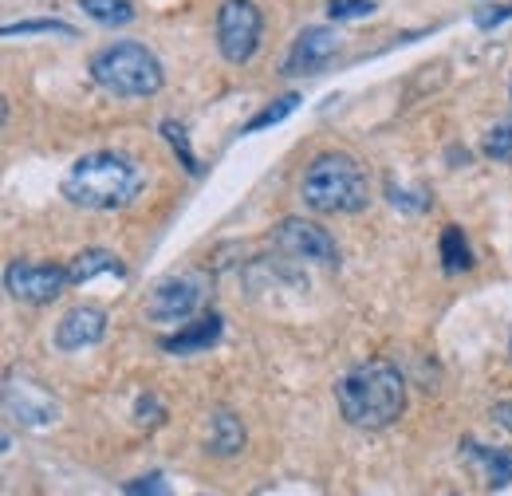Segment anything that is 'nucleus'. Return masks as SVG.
Instances as JSON below:
<instances>
[{
  "instance_id": "nucleus-11",
  "label": "nucleus",
  "mask_w": 512,
  "mask_h": 496,
  "mask_svg": "<svg viewBox=\"0 0 512 496\" xmlns=\"http://www.w3.org/2000/svg\"><path fill=\"white\" fill-rule=\"evenodd\" d=\"M107 335V315L99 308H71L56 327V347L60 351H83L103 343Z\"/></svg>"
},
{
  "instance_id": "nucleus-15",
  "label": "nucleus",
  "mask_w": 512,
  "mask_h": 496,
  "mask_svg": "<svg viewBox=\"0 0 512 496\" xmlns=\"http://www.w3.org/2000/svg\"><path fill=\"white\" fill-rule=\"evenodd\" d=\"M465 449H469L473 457H481L485 477H489V489L512 485V449H481L477 441H465Z\"/></svg>"
},
{
  "instance_id": "nucleus-16",
  "label": "nucleus",
  "mask_w": 512,
  "mask_h": 496,
  "mask_svg": "<svg viewBox=\"0 0 512 496\" xmlns=\"http://www.w3.org/2000/svg\"><path fill=\"white\" fill-rule=\"evenodd\" d=\"M79 8L103 28H123V24L134 20V4L130 0H79Z\"/></svg>"
},
{
  "instance_id": "nucleus-13",
  "label": "nucleus",
  "mask_w": 512,
  "mask_h": 496,
  "mask_svg": "<svg viewBox=\"0 0 512 496\" xmlns=\"http://www.w3.org/2000/svg\"><path fill=\"white\" fill-rule=\"evenodd\" d=\"M67 272H71V284H87V280H95V276H127V264L115 256V252H107V248H83L71 264H67Z\"/></svg>"
},
{
  "instance_id": "nucleus-3",
  "label": "nucleus",
  "mask_w": 512,
  "mask_h": 496,
  "mask_svg": "<svg viewBox=\"0 0 512 496\" xmlns=\"http://www.w3.org/2000/svg\"><path fill=\"white\" fill-rule=\"evenodd\" d=\"M300 197L316 213H363L371 201L367 170L351 154H320L300 182Z\"/></svg>"
},
{
  "instance_id": "nucleus-24",
  "label": "nucleus",
  "mask_w": 512,
  "mask_h": 496,
  "mask_svg": "<svg viewBox=\"0 0 512 496\" xmlns=\"http://www.w3.org/2000/svg\"><path fill=\"white\" fill-rule=\"evenodd\" d=\"M414 189H398V186H390V201L394 205H402V209H410V213H418V209H426L430 205V197H410Z\"/></svg>"
},
{
  "instance_id": "nucleus-18",
  "label": "nucleus",
  "mask_w": 512,
  "mask_h": 496,
  "mask_svg": "<svg viewBox=\"0 0 512 496\" xmlns=\"http://www.w3.org/2000/svg\"><path fill=\"white\" fill-rule=\"evenodd\" d=\"M300 107V95L296 91H288V95H280L276 103H268L264 111H256L253 119L245 123V134H256V130H264V126H276V123H284L292 111Z\"/></svg>"
},
{
  "instance_id": "nucleus-20",
  "label": "nucleus",
  "mask_w": 512,
  "mask_h": 496,
  "mask_svg": "<svg viewBox=\"0 0 512 496\" xmlns=\"http://www.w3.org/2000/svg\"><path fill=\"white\" fill-rule=\"evenodd\" d=\"M375 12V0H327L331 20H363Z\"/></svg>"
},
{
  "instance_id": "nucleus-12",
  "label": "nucleus",
  "mask_w": 512,
  "mask_h": 496,
  "mask_svg": "<svg viewBox=\"0 0 512 496\" xmlns=\"http://www.w3.org/2000/svg\"><path fill=\"white\" fill-rule=\"evenodd\" d=\"M225 335V319L217 315V311H205L201 319H190L178 335H170V339H162V351H170V355H193V351H209L217 339Z\"/></svg>"
},
{
  "instance_id": "nucleus-23",
  "label": "nucleus",
  "mask_w": 512,
  "mask_h": 496,
  "mask_svg": "<svg viewBox=\"0 0 512 496\" xmlns=\"http://www.w3.org/2000/svg\"><path fill=\"white\" fill-rule=\"evenodd\" d=\"M24 32H60V36H75L71 24H60V20H24V24H8L4 36H24Z\"/></svg>"
},
{
  "instance_id": "nucleus-22",
  "label": "nucleus",
  "mask_w": 512,
  "mask_h": 496,
  "mask_svg": "<svg viewBox=\"0 0 512 496\" xmlns=\"http://www.w3.org/2000/svg\"><path fill=\"white\" fill-rule=\"evenodd\" d=\"M162 134L170 138V146H174V150H182V162H186V170H190V174H197V158H193V150H190L186 126L174 123V119H166V123H162Z\"/></svg>"
},
{
  "instance_id": "nucleus-25",
  "label": "nucleus",
  "mask_w": 512,
  "mask_h": 496,
  "mask_svg": "<svg viewBox=\"0 0 512 496\" xmlns=\"http://www.w3.org/2000/svg\"><path fill=\"white\" fill-rule=\"evenodd\" d=\"M493 422L512 430V402H497V406H493Z\"/></svg>"
},
{
  "instance_id": "nucleus-5",
  "label": "nucleus",
  "mask_w": 512,
  "mask_h": 496,
  "mask_svg": "<svg viewBox=\"0 0 512 496\" xmlns=\"http://www.w3.org/2000/svg\"><path fill=\"white\" fill-rule=\"evenodd\" d=\"M264 36V16L256 0H221L217 8V48L229 63H249Z\"/></svg>"
},
{
  "instance_id": "nucleus-8",
  "label": "nucleus",
  "mask_w": 512,
  "mask_h": 496,
  "mask_svg": "<svg viewBox=\"0 0 512 496\" xmlns=\"http://www.w3.org/2000/svg\"><path fill=\"white\" fill-rule=\"evenodd\" d=\"M272 241H276V248H280L284 256H292V260H304V264H323V268L339 264V245H335V237H331L323 225H316V221H304V217H284V221L276 225Z\"/></svg>"
},
{
  "instance_id": "nucleus-19",
  "label": "nucleus",
  "mask_w": 512,
  "mask_h": 496,
  "mask_svg": "<svg viewBox=\"0 0 512 496\" xmlns=\"http://www.w3.org/2000/svg\"><path fill=\"white\" fill-rule=\"evenodd\" d=\"M481 150H485V158H493V162H505L512 166V123H497L485 138H481Z\"/></svg>"
},
{
  "instance_id": "nucleus-21",
  "label": "nucleus",
  "mask_w": 512,
  "mask_h": 496,
  "mask_svg": "<svg viewBox=\"0 0 512 496\" xmlns=\"http://www.w3.org/2000/svg\"><path fill=\"white\" fill-rule=\"evenodd\" d=\"M123 496H174L170 489V481L162 477V473H146V477H138V481H130Z\"/></svg>"
},
{
  "instance_id": "nucleus-7",
  "label": "nucleus",
  "mask_w": 512,
  "mask_h": 496,
  "mask_svg": "<svg viewBox=\"0 0 512 496\" xmlns=\"http://www.w3.org/2000/svg\"><path fill=\"white\" fill-rule=\"evenodd\" d=\"M71 284V272L60 264H36V260H12L4 268V288L12 300L24 304H52L64 296V288Z\"/></svg>"
},
{
  "instance_id": "nucleus-6",
  "label": "nucleus",
  "mask_w": 512,
  "mask_h": 496,
  "mask_svg": "<svg viewBox=\"0 0 512 496\" xmlns=\"http://www.w3.org/2000/svg\"><path fill=\"white\" fill-rule=\"evenodd\" d=\"M201 300H205V276L178 272V276H166L150 288L142 315L150 323H178V319H190L193 311L201 308Z\"/></svg>"
},
{
  "instance_id": "nucleus-9",
  "label": "nucleus",
  "mask_w": 512,
  "mask_h": 496,
  "mask_svg": "<svg viewBox=\"0 0 512 496\" xmlns=\"http://www.w3.org/2000/svg\"><path fill=\"white\" fill-rule=\"evenodd\" d=\"M4 406H8V414L20 422V426H52L56 418H60V402L52 398V394H44L36 382H28V378H8L4 382Z\"/></svg>"
},
{
  "instance_id": "nucleus-4",
  "label": "nucleus",
  "mask_w": 512,
  "mask_h": 496,
  "mask_svg": "<svg viewBox=\"0 0 512 496\" xmlns=\"http://www.w3.org/2000/svg\"><path fill=\"white\" fill-rule=\"evenodd\" d=\"M91 79L115 99H150L162 91V60L134 40H115L91 56Z\"/></svg>"
},
{
  "instance_id": "nucleus-10",
  "label": "nucleus",
  "mask_w": 512,
  "mask_h": 496,
  "mask_svg": "<svg viewBox=\"0 0 512 496\" xmlns=\"http://www.w3.org/2000/svg\"><path fill=\"white\" fill-rule=\"evenodd\" d=\"M339 52V32L335 28H304L284 60V71L288 75H312V71H323L327 63L335 60Z\"/></svg>"
},
{
  "instance_id": "nucleus-17",
  "label": "nucleus",
  "mask_w": 512,
  "mask_h": 496,
  "mask_svg": "<svg viewBox=\"0 0 512 496\" xmlns=\"http://www.w3.org/2000/svg\"><path fill=\"white\" fill-rule=\"evenodd\" d=\"M442 264H446V272H465V268H473L469 241H465V233H461L457 225H449L446 233H442Z\"/></svg>"
},
{
  "instance_id": "nucleus-26",
  "label": "nucleus",
  "mask_w": 512,
  "mask_h": 496,
  "mask_svg": "<svg viewBox=\"0 0 512 496\" xmlns=\"http://www.w3.org/2000/svg\"><path fill=\"white\" fill-rule=\"evenodd\" d=\"M509 355H512V339H509Z\"/></svg>"
},
{
  "instance_id": "nucleus-2",
  "label": "nucleus",
  "mask_w": 512,
  "mask_h": 496,
  "mask_svg": "<svg viewBox=\"0 0 512 496\" xmlns=\"http://www.w3.org/2000/svg\"><path fill=\"white\" fill-rule=\"evenodd\" d=\"M335 402L347 426L355 430H386L406 410V378L394 363H363L335 382Z\"/></svg>"
},
{
  "instance_id": "nucleus-14",
  "label": "nucleus",
  "mask_w": 512,
  "mask_h": 496,
  "mask_svg": "<svg viewBox=\"0 0 512 496\" xmlns=\"http://www.w3.org/2000/svg\"><path fill=\"white\" fill-rule=\"evenodd\" d=\"M209 449L217 457H233V453L245 449V426H241V418L233 410H217L209 418Z\"/></svg>"
},
{
  "instance_id": "nucleus-1",
  "label": "nucleus",
  "mask_w": 512,
  "mask_h": 496,
  "mask_svg": "<svg viewBox=\"0 0 512 496\" xmlns=\"http://www.w3.org/2000/svg\"><path fill=\"white\" fill-rule=\"evenodd\" d=\"M142 186H146V178H142V170L130 154L91 150V154L71 162V170L60 182V193L75 209L111 213V209H127L130 201L142 193Z\"/></svg>"
}]
</instances>
